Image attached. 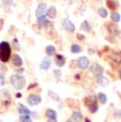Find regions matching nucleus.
I'll use <instances>...</instances> for the list:
<instances>
[{
  "instance_id": "412c9836",
  "label": "nucleus",
  "mask_w": 121,
  "mask_h": 122,
  "mask_svg": "<svg viewBox=\"0 0 121 122\" xmlns=\"http://www.w3.org/2000/svg\"><path fill=\"white\" fill-rule=\"evenodd\" d=\"M47 16L49 18H51V19H53V18L56 17V8H55L54 5L50 6V8L48 9L47 11Z\"/></svg>"
},
{
  "instance_id": "bb28decb",
  "label": "nucleus",
  "mask_w": 121,
  "mask_h": 122,
  "mask_svg": "<svg viewBox=\"0 0 121 122\" xmlns=\"http://www.w3.org/2000/svg\"><path fill=\"white\" fill-rule=\"evenodd\" d=\"M48 95H49V97H50L51 99L54 100V101H56V102H59V101L60 100V96L57 95L55 91H53V90H48Z\"/></svg>"
},
{
  "instance_id": "ddd939ff",
  "label": "nucleus",
  "mask_w": 121,
  "mask_h": 122,
  "mask_svg": "<svg viewBox=\"0 0 121 122\" xmlns=\"http://www.w3.org/2000/svg\"><path fill=\"white\" fill-rule=\"evenodd\" d=\"M54 63H55V65H56L57 67H63V66H65V64H66V58H65V56L64 55H62V54H57V55H55V60H54Z\"/></svg>"
},
{
  "instance_id": "423d86ee",
  "label": "nucleus",
  "mask_w": 121,
  "mask_h": 122,
  "mask_svg": "<svg viewBox=\"0 0 121 122\" xmlns=\"http://www.w3.org/2000/svg\"><path fill=\"white\" fill-rule=\"evenodd\" d=\"M76 67L82 70L89 67V60H88V57H86V56H81V57H79V60L76 61Z\"/></svg>"
},
{
  "instance_id": "b1692460",
  "label": "nucleus",
  "mask_w": 121,
  "mask_h": 122,
  "mask_svg": "<svg viewBox=\"0 0 121 122\" xmlns=\"http://www.w3.org/2000/svg\"><path fill=\"white\" fill-rule=\"evenodd\" d=\"M81 29L84 32H90L91 31V25H90V23L87 20H84V21L81 23Z\"/></svg>"
},
{
  "instance_id": "72a5a7b5",
  "label": "nucleus",
  "mask_w": 121,
  "mask_h": 122,
  "mask_svg": "<svg viewBox=\"0 0 121 122\" xmlns=\"http://www.w3.org/2000/svg\"><path fill=\"white\" fill-rule=\"evenodd\" d=\"M76 38L81 39V41H84V35H82V34H78V35H76Z\"/></svg>"
},
{
  "instance_id": "4c0bfd02",
  "label": "nucleus",
  "mask_w": 121,
  "mask_h": 122,
  "mask_svg": "<svg viewBox=\"0 0 121 122\" xmlns=\"http://www.w3.org/2000/svg\"><path fill=\"white\" fill-rule=\"evenodd\" d=\"M119 79L121 80V69L119 70Z\"/></svg>"
},
{
  "instance_id": "5701e85b",
  "label": "nucleus",
  "mask_w": 121,
  "mask_h": 122,
  "mask_svg": "<svg viewBox=\"0 0 121 122\" xmlns=\"http://www.w3.org/2000/svg\"><path fill=\"white\" fill-rule=\"evenodd\" d=\"M70 51L72 53H74V54H78V53H81L83 51V49H82V47L80 46V45H78V44H72L71 45V47H70Z\"/></svg>"
},
{
  "instance_id": "ea45409f",
  "label": "nucleus",
  "mask_w": 121,
  "mask_h": 122,
  "mask_svg": "<svg viewBox=\"0 0 121 122\" xmlns=\"http://www.w3.org/2000/svg\"><path fill=\"white\" fill-rule=\"evenodd\" d=\"M66 122H73V121H72V120H67Z\"/></svg>"
},
{
  "instance_id": "1a4fd4ad",
  "label": "nucleus",
  "mask_w": 121,
  "mask_h": 122,
  "mask_svg": "<svg viewBox=\"0 0 121 122\" xmlns=\"http://www.w3.org/2000/svg\"><path fill=\"white\" fill-rule=\"evenodd\" d=\"M63 27H64V29L66 30L67 32H69V33H73V32L76 31L74 25L72 23L71 20L68 19V18H65V19L63 20Z\"/></svg>"
},
{
  "instance_id": "c756f323",
  "label": "nucleus",
  "mask_w": 121,
  "mask_h": 122,
  "mask_svg": "<svg viewBox=\"0 0 121 122\" xmlns=\"http://www.w3.org/2000/svg\"><path fill=\"white\" fill-rule=\"evenodd\" d=\"M114 117L117 119H121V109H117L114 112Z\"/></svg>"
},
{
  "instance_id": "f257e3e1",
  "label": "nucleus",
  "mask_w": 121,
  "mask_h": 122,
  "mask_svg": "<svg viewBox=\"0 0 121 122\" xmlns=\"http://www.w3.org/2000/svg\"><path fill=\"white\" fill-rule=\"evenodd\" d=\"M11 53H12V47L6 41H2L0 44V61L2 63H8L10 61Z\"/></svg>"
},
{
  "instance_id": "aec40b11",
  "label": "nucleus",
  "mask_w": 121,
  "mask_h": 122,
  "mask_svg": "<svg viewBox=\"0 0 121 122\" xmlns=\"http://www.w3.org/2000/svg\"><path fill=\"white\" fill-rule=\"evenodd\" d=\"M97 99H98V101H99L102 105H105L106 103H107V96H106L104 92H99V93H98Z\"/></svg>"
},
{
  "instance_id": "f704fd0d",
  "label": "nucleus",
  "mask_w": 121,
  "mask_h": 122,
  "mask_svg": "<svg viewBox=\"0 0 121 122\" xmlns=\"http://www.w3.org/2000/svg\"><path fill=\"white\" fill-rule=\"evenodd\" d=\"M47 122H57L56 119H48Z\"/></svg>"
},
{
  "instance_id": "9d476101",
  "label": "nucleus",
  "mask_w": 121,
  "mask_h": 122,
  "mask_svg": "<svg viewBox=\"0 0 121 122\" xmlns=\"http://www.w3.org/2000/svg\"><path fill=\"white\" fill-rule=\"evenodd\" d=\"M106 28H107V30H108L109 33H111V35H114V36H116V35H119V33H120L119 28H118L117 25H115V23L109 22V23L106 25Z\"/></svg>"
},
{
  "instance_id": "473e14b6",
  "label": "nucleus",
  "mask_w": 121,
  "mask_h": 122,
  "mask_svg": "<svg viewBox=\"0 0 121 122\" xmlns=\"http://www.w3.org/2000/svg\"><path fill=\"white\" fill-rule=\"evenodd\" d=\"M53 72L55 73V76H56V78H60V74H62V73H60V71H59V70H54Z\"/></svg>"
},
{
  "instance_id": "a878e982",
  "label": "nucleus",
  "mask_w": 121,
  "mask_h": 122,
  "mask_svg": "<svg viewBox=\"0 0 121 122\" xmlns=\"http://www.w3.org/2000/svg\"><path fill=\"white\" fill-rule=\"evenodd\" d=\"M111 60H114L116 63H121V52H113L111 53Z\"/></svg>"
},
{
  "instance_id": "e433bc0d",
  "label": "nucleus",
  "mask_w": 121,
  "mask_h": 122,
  "mask_svg": "<svg viewBox=\"0 0 121 122\" xmlns=\"http://www.w3.org/2000/svg\"><path fill=\"white\" fill-rule=\"evenodd\" d=\"M16 97H17V98H20V97H21V93H19V92L16 93Z\"/></svg>"
},
{
  "instance_id": "7c9ffc66",
  "label": "nucleus",
  "mask_w": 121,
  "mask_h": 122,
  "mask_svg": "<svg viewBox=\"0 0 121 122\" xmlns=\"http://www.w3.org/2000/svg\"><path fill=\"white\" fill-rule=\"evenodd\" d=\"M4 84H5V76H4V74L0 73V85L3 86Z\"/></svg>"
},
{
  "instance_id": "4468645a",
  "label": "nucleus",
  "mask_w": 121,
  "mask_h": 122,
  "mask_svg": "<svg viewBox=\"0 0 121 122\" xmlns=\"http://www.w3.org/2000/svg\"><path fill=\"white\" fill-rule=\"evenodd\" d=\"M17 109L20 115H31L32 114L31 111H30L29 108H27V106H25L21 103H19V104L17 105Z\"/></svg>"
},
{
  "instance_id": "6ab92c4d",
  "label": "nucleus",
  "mask_w": 121,
  "mask_h": 122,
  "mask_svg": "<svg viewBox=\"0 0 121 122\" xmlns=\"http://www.w3.org/2000/svg\"><path fill=\"white\" fill-rule=\"evenodd\" d=\"M106 4H107L108 9H111V11H116L119 6V4L116 0H106Z\"/></svg>"
},
{
  "instance_id": "c9c22d12",
  "label": "nucleus",
  "mask_w": 121,
  "mask_h": 122,
  "mask_svg": "<svg viewBox=\"0 0 121 122\" xmlns=\"http://www.w3.org/2000/svg\"><path fill=\"white\" fill-rule=\"evenodd\" d=\"M25 71V69H24V68H21V69H19V70H18V73H22V72H24Z\"/></svg>"
},
{
  "instance_id": "a211bd4d",
  "label": "nucleus",
  "mask_w": 121,
  "mask_h": 122,
  "mask_svg": "<svg viewBox=\"0 0 121 122\" xmlns=\"http://www.w3.org/2000/svg\"><path fill=\"white\" fill-rule=\"evenodd\" d=\"M71 120L73 122H82L83 120V115L80 112H74L71 115Z\"/></svg>"
},
{
  "instance_id": "dca6fc26",
  "label": "nucleus",
  "mask_w": 121,
  "mask_h": 122,
  "mask_svg": "<svg viewBox=\"0 0 121 122\" xmlns=\"http://www.w3.org/2000/svg\"><path fill=\"white\" fill-rule=\"evenodd\" d=\"M37 23L40 25L41 28H47L49 25V20L47 18V16H44V17H40V18H37Z\"/></svg>"
},
{
  "instance_id": "f8f14e48",
  "label": "nucleus",
  "mask_w": 121,
  "mask_h": 122,
  "mask_svg": "<svg viewBox=\"0 0 121 122\" xmlns=\"http://www.w3.org/2000/svg\"><path fill=\"white\" fill-rule=\"evenodd\" d=\"M12 64L15 67L20 68V67L22 66V64H24V61H22L21 56L18 55V54H14L13 57H12Z\"/></svg>"
},
{
  "instance_id": "58836bf2",
  "label": "nucleus",
  "mask_w": 121,
  "mask_h": 122,
  "mask_svg": "<svg viewBox=\"0 0 121 122\" xmlns=\"http://www.w3.org/2000/svg\"><path fill=\"white\" fill-rule=\"evenodd\" d=\"M85 122H91V121H90L89 119H87V118H86V119H85Z\"/></svg>"
},
{
  "instance_id": "9b49d317",
  "label": "nucleus",
  "mask_w": 121,
  "mask_h": 122,
  "mask_svg": "<svg viewBox=\"0 0 121 122\" xmlns=\"http://www.w3.org/2000/svg\"><path fill=\"white\" fill-rule=\"evenodd\" d=\"M96 82L99 84L100 86H103V87H106V86H108V84H109L108 79L106 78V76H104L103 74H100V76H98L97 78H96Z\"/></svg>"
},
{
  "instance_id": "6e6552de",
  "label": "nucleus",
  "mask_w": 121,
  "mask_h": 122,
  "mask_svg": "<svg viewBox=\"0 0 121 122\" xmlns=\"http://www.w3.org/2000/svg\"><path fill=\"white\" fill-rule=\"evenodd\" d=\"M47 5L45 3H40L36 9V12H35V15H36V18H40V17H44V16H47Z\"/></svg>"
},
{
  "instance_id": "393cba45",
  "label": "nucleus",
  "mask_w": 121,
  "mask_h": 122,
  "mask_svg": "<svg viewBox=\"0 0 121 122\" xmlns=\"http://www.w3.org/2000/svg\"><path fill=\"white\" fill-rule=\"evenodd\" d=\"M111 21L113 22L117 23V22H119L121 20V16H120L119 13H117V12H113V13L111 14Z\"/></svg>"
},
{
  "instance_id": "7ed1b4c3",
  "label": "nucleus",
  "mask_w": 121,
  "mask_h": 122,
  "mask_svg": "<svg viewBox=\"0 0 121 122\" xmlns=\"http://www.w3.org/2000/svg\"><path fill=\"white\" fill-rule=\"evenodd\" d=\"M10 82L16 90H21L25 86V79L20 74H13L10 78Z\"/></svg>"
},
{
  "instance_id": "0eeeda50",
  "label": "nucleus",
  "mask_w": 121,
  "mask_h": 122,
  "mask_svg": "<svg viewBox=\"0 0 121 122\" xmlns=\"http://www.w3.org/2000/svg\"><path fill=\"white\" fill-rule=\"evenodd\" d=\"M89 70H90V72H91L92 74H95L96 76H100V74H103V72H104L103 67L100 64H98V63H94L91 66H89Z\"/></svg>"
},
{
  "instance_id": "39448f33",
  "label": "nucleus",
  "mask_w": 121,
  "mask_h": 122,
  "mask_svg": "<svg viewBox=\"0 0 121 122\" xmlns=\"http://www.w3.org/2000/svg\"><path fill=\"white\" fill-rule=\"evenodd\" d=\"M27 102H28V104H29L30 106H36V105H38L39 103L41 102V97L39 95L32 93V95H30L29 97H28Z\"/></svg>"
},
{
  "instance_id": "20e7f679",
  "label": "nucleus",
  "mask_w": 121,
  "mask_h": 122,
  "mask_svg": "<svg viewBox=\"0 0 121 122\" xmlns=\"http://www.w3.org/2000/svg\"><path fill=\"white\" fill-rule=\"evenodd\" d=\"M12 102L11 93L8 89H2L0 90V104L4 107H8Z\"/></svg>"
},
{
  "instance_id": "f03ea898",
  "label": "nucleus",
  "mask_w": 121,
  "mask_h": 122,
  "mask_svg": "<svg viewBox=\"0 0 121 122\" xmlns=\"http://www.w3.org/2000/svg\"><path fill=\"white\" fill-rule=\"evenodd\" d=\"M84 104L88 108L90 114H95L99 109V105H98V99L96 96H88L84 99Z\"/></svg>"
},
{
  "instance_id": "2eb2a0df",
  "label": "nucleus",
  "mask_w": 121,
  "mask_h": 122,
  "mask_svg": "<svg viewBox=\"0 0 121 122\" xmlns=\"http://www.w3.org/2000/svg\"><path fill=\"white\" fill-rule=\"evenodd\" d=\"M45 52L48 56H54L55 53H56V48L54 46H52V45H49V46L46 47Z\"/></svg>"
},
{
  "instance_id": "f3484780",
  "label": "nucleus",
  "mask_w": 121,
  "mask_h": 122,
  "mask_svg": "<svg viewBox=\"0 0 121 122\" xmlns=\"http://www.w3.org/2000/svg\"><path fill=\"white\" fill-rule=\"evenodd\" d=\"M51 66V61L50 58H44L43 61H41L40 65H39V67H40V69L43 70H48L49 68Z\"/></svg>"
},
{
  "instance_id": "4be33fe9",
  "label": "nucleus",
  "mask_w": 121,
  "mask_h": 122,
  "mask_svg": "<svg viewBox=\"0 0 121 122\" xmlns=\"http://www.w3.org/2000/svg\"><path fill=\"white\" fill-rule=\"evenodd\" d=\"M45 116L47 117V119H56L57 114H56V112L53 111V109L48 108L47 111H46V112H45Z\"/></svg>"
},
{
  "instance_id": "2f4dec72",
  "label": "nucleus",
  "mask_w": 121,
  "mask_h": 122,
  "mask_svg": "<svg viewBox=\"0 0 121 122\" xmlns=\"http://www.w3.org/2000/svg\"><path fill=\"white\" fill-rule=\"evenodd\" d=\"M13 46H14V48H15V50H19V45L17 44V39L16 38L13 39Z\"/></svg>"
},
{
  "instance_id": "c85d7f7f",
  "label": "nucleus",
  "mask_w": 121,
  "mask_h": 122,
  "mask_svg": "<svg viewBox=\"0 0 121 122\" xmlns=\"http://www.w3.org/2000/svg\"><path fill=\"white\" fill-rule=\"evenodd\" d=\"M19 121L20 122H33V121L31 120V117H30V115H20Z\"/></svg>"
},
{
  "instance_id": "cd10ccee",
  "label": "nucleus",
  "mask_w": 121,
  "mask_h": 122,
  "mask_svg": "<svg viewBox=\"0 0 121 122\" xmlns=\"http://www.w3.org/2000/svg\"><path fill=\"white\" fill-rule=\"evenodd\" d=\"M98 14H99V16L100 17H102V18H106L107 17V15H108L107 10L104 9V8H100L99 10H98Z\"/></svg>"
}]
</instances>
